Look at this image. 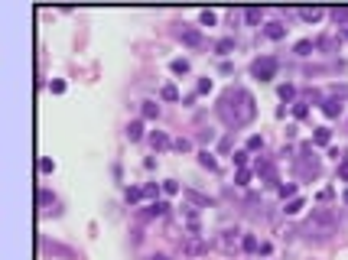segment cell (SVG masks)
Returning <instances> with one entry per match:
<instances>
[{"label":"cell","mask_w":348,"mask_h":260,"mask_svg":"<svg viewBox=\"0 0 348 260\" xmlns=\"http://www.w3.org/2000/svg\"><path fill=\"white\" fill-rule=\"evenodd\" d=\"M270 251H273V244H270V241H260V247H257V254H260V257H267Z\"/></svg>","instance_id":"ee69618b"},{"label":"cell","mask_w":348,"mask_h":260,"mask_svg":"<svg viewBox=\"0 0 348 260\" xmlns=\"http://www.w3.org/2000/svg\"><path fill=\"white\" fill-rule=\"evenodd\" d=\"M342 202H345V205H348V189H345V192H342Z\"/></svg>","instance_id":"c3c4849f"},{"label":"cell","mask_w":348,"mask_h":260,"mask_svg":"<svg viewBox=\"0 0 348 260\" xmlns=\"http://www.w3.org/2000/svg\"><path fill=\"white\" fill-rule=\"evenodd\" d=\"M124 195H127V202L134 205V202L144 199V185H127V192H124Z\"/></svg>","instance_id":"d4e9b609"},{"label":"cell","mask_w":348,"mask_h":260,"mask_svg":"<svg viewBox=\"0 0 348 260\" xmlns=\"http://www.w3.org/2000/svg\"><path fill=\"white\" fill-rule=\"evenodd\" d=\"M124 133H127V140H130V143H137V140H144V121H130Z\"/></svg>","instance_id":"5bb4252c"},{"label":"cell","mask_w":348,"mask_h":260,"mask_svg":"<svg viewBox=\"0 0 348 260\" xmlns=\"http://www.w3.org/2000/svg\"><path fill=\"white\" fill-rule=\"evenodd\" d=\"M241 238H244V231H238V228H225V231L218 234V247L225 254H238L241 251Z\"/></svg>","instance_id":"3957f363"},{"label":"cell","mask_w":348,"mask_h":260,"mask_svg":"<svg viewBox=\"0 0 348 260\" xmlns=\"http://www.w3.org/2000/svg\"><path fill=\"white\" fill-rule=\"evenodd\" d=\"M218 117L228 124V127H247V124L257 117V101L247 88H228L225 95L218 98Z\"/></svg>","instance_id":"6da1fadb"},{"label":"cell","mask_w":348,"mask_h":260,"mask_svg":"<svg viewBox=\"0 0 348 260\" xmlns=\"http://www.w3.org/2000/svg\"><path fill=\"white\" fill-rule=\"evenodd\" d=\"M160 185H163L166 195H179V182H176V179H166V182H160Z\"/></svg>","instance_id":"74e56055"},{"label":"cell","mask_w":348,"mask_h":260,"mask_svg":"<svg viewBox=\"0 0 348 260\" xmlns=\"http://www.w3.org/2000/svg\"><path fill=\"white\" fill-rule=\"evenodd\" d=\"M322 114H326V117H342V101H339V98H322Z\"/></svg>","instance_id":"30bf717a"},{"label":"cell","mask_w":348,"mask_h":260,"mask_svg":"<svg viewBox=\"0 0 348 260\" xmlns=\"http://www.w3.org/2000/svg\"><path fill=\"white\" fill-rule=\"evenodd\" d=\"M293 52L303 55V59H306V55H313V52H316V39H300V42L293 46Z\"/></svg>","instance_id":"e0dca14e"},{"label":"cell","mask_w":348,"mask_h":260,"mask_svg":"<svg viewBox=\"0 0 348 260\" xmlns=\"http://www.w3.org/2000/svg\"><path fill=\"white\" fill-rule=\"evenodd\" d=\"M160 98H163V101H179L176 85H163V88H160Z\"/></svg>","instance_id":"83f0119b"},{"label":"cell","mask_w":348,"mask_h":260,"mask_svg":"<svg viewBox=\"0 0 348 260\" xmlns=\"http://www.w3.org/2000/svg\"><path fill=\"white\" fill-rule=\"evenodd\" d=\"M277 192H280V199H296L300 185H296V182H280V185H277Z\"/></svg>","instance_id":"44dd1931"},{"label":"cell","mask_w":348,"mask_h":260,"mask_svg":"<svg viewBox=\"0 0 348 260\" xmlns=\"http://www.w3.org/2000/svg\"><path fill=\"white\" fill-rule=\"evenodd\" d=\"M179 42H182V46H189V49H202L205 46V36L198 33L195 26H182V29H179Z\"/></svg>","instance_id":"ba28073f"},{"label":"cell","mask_w":348,"mask_h":260,"mask_svg":"<svg viewBox=\"0 0 348 260\" xmlns=\"http://www.w3.org/2000/svg\"><path fill=\"white\" fill-rule=\"evenodd\" d=\"M257 247H260L257 234H244V238H241V251L244 254H257Z\"/></svg>","instance_id":"d6986e66"},{"label":"cell","mask_w":348,"mask_h":260,"mask_svg":"<svg viewBox=\"0 0 348 260\" xmlns=\"http://www.w3.org/2000/svg\"><path fill=\"white\" fill-rule=\"evenodd\" d=\"M198 20H202V26H215V13H212V10H202Z\"/></svg>","instance_id":"60d3db41"},{"label":"cell","mask_w":348,"mask_h":260,"mask_svg":"<svg viewBox=\"0 0 348 260\" xmlns=\"http://www.w3.org/2000/svg\"><path fill=\"white\" fill-rule=\"evenodd\" d=\"M332 20L339 23L342 29H345V26H348V7H335V10H332Z\"/></svg>","instance_id":"4316f807"},{"label":"cell","mask_w":348,"mask_h":260,"mask_svg":"<svg viewBox=\"0 0 348 260\" xmlns=\"http://www.w3.org/2000/svg\"><path fill=\"white\" fill-rule=\"evenodd\" d=\"M303 208H306V202H303L300 195H296V199H290V202H287V208H283V212H287V215H300Z\"/></svg>","instance_id":"484cf974"},{"label":"cell","mask_w":348,"mask_h":260,"mask_svg":"<svg viewBox=\"0 0 348 260\" xmlns=\"http://www.w3.org/2000/svg\"><path fill=\"white\" fill-rule=\"evenodd\" d=\"M170 202L166 199H160V202H150V205H147V212H144V218H166V215H170Z\"/></svg>","instance_id":"9c48e42d"},{"label":"cell","mask_w":348,"mask_h":260,"mask_svg":"<svg viewBox=\"0 0 348 260\" xmlns=\"http://www.w3.org/2000/svg\"><path fill=\"white\" fill-rule=\"evenodd\" d=\"M189 69H192L189 59H173L170 62V72H173V75H189Z\"/></svg>","instance_id":"ffe728a7"},{"label":"cell","mask_w":348,"mask_h":260,"mask_svg":"<svg viewBox=\"0 0 348 260\" xmlns=\"http://www.w3.org/2000/svg\"><path fill=\"white\" fill-rule=\"evenodd\" d=\"M39 169H42V172H52L55 163H52V159H39Z\"/></svg>","instance_id":"f6af8a7d"},{"label":"cell","mask_w":348,"mask_h":260,"mask_svg":"<svg viewBox=\"0 0 348 260\" xmlns=\"http://www.w3.org/2000/svg\"><path fill=\"white\" fill-rule=\"evenodd\" d=\"M329 156H332V159H339V163H342V150H339V146H329Z\"/></svg>","instance_id":"bcb514c9"},{"label":"cell","mask_w":348,"mask_h":260,"mask_svg":"<svg viewBox=\"0 0 348 260\" xmlns=\"http://www.w3.org/2000/svg\"><path fill=\"white\" fill-rule=\"evenodd\" d=\"M329 140H332V130H329V127H316L313 146H329Z\"/></svg>","instance_id":"9a60e30c"},{"label":"cell","mask_w":348,"mask_h":260,"mask_svg":"<svg viewBox=\"0 0 348 260\" xmlns=\"http://www.w3.org/2000/svg\"><path fill=\"white\" fill-rule=\"evenodd\" d=\"M300 16H303L306 23H319L322 16H326V10H319V7H303V10H300Z\"/></svg>","instance_id":"2e32d148"},{"label":"cell","mask_w":348,"mask_h":260,"mask_svg":"<svg viewBox=\"0 0 348 260\" xmlns=\"http://www.w3.org/2000/svg\"><path fill=\"white\" fill-rule=\"evenodd\" d=\"M277 72H280V59H277V55H260V59L251 62V75L257 78V82H273Z\"/></svg>","instance_id":"7a4b0ae2"},{"label":"cell","mask_w":348,"mask_h":260,"mask_svg":"<svg viewBox=\"0 0 348 260\" xmlns=\"http://www.w3.org/2000/svg\"><path fill=\"white\" fill-rule=\"evenodd\" d=\"M182 195L185 199H189V205H198V208H212V199H208V195H202V192H195V189H182Z\"/></svg>","instance_id":"8fae6325"},{"label":"cell","mask_w":348,"mask_h":260,"mask_svg":"<svg viewBox=\"0 0 348 260\" xmlns=\"http://www.w3.org/2000/svg\"><path fill=\"white\" fill-rule=\"evenodd\" d=\"M147 140H150V146H153V150H166V146H173V140L166 137L163 130H150V137H147Z\"/></svg>","instance_id":"4fadbf2b"},{"label":"cell","mask_w":348,"mask_h":260,"mask_svg":"<svg viewBox=\"0 0 348 260\" xmlns=\"http://www.w3.org/2000/svg\"><path fill=\"white\" fill-rule=\"evenodd\" d=\"M185 221H198V205H182Z\"/></svg>","instance_id":"f35d334b"},{"label":"cell","mask_w":348,"mask_h":260,"mask_svg":"<svg viewBox=\"0 0 348 260\" xmlns=\"http://www.w3.org/2000/svg\"><path fill=\"white\" fill-rule=\"evenodd\" d=\"M306 114H309V104L306 101H293V117H296V121H303Z\"/></svg>","instance_id":"836d02e7"},{"label":"cell","mask_w":348,"mask_h":260,"mask_svg":"<svg viewBox=\"0 0 348 260\" xmlns=\"http://www.w3.org/2000/svg\"><path fill=\"white\" fill-rule=\"evenodd\" d=\"M39 247H42L46 254H52V257L75 260V251H72V247H65V244H59V241H46V238H42V241H39Z\"/></svg>","instance_id":"52a82bcc"},{"label":"cell","mask_w":348,"mask_h":260,"mask_svg":"<svg viewBox=\"0 0 348 260\" xmlns=\"http://www.w3.org/2000/svg\"><path fill=\"white\" fill-rule=\"evenodd\" d=\"M280 101H296V88L293 85H280Z\"/></svg>","instance_id":"e575fe53"},{"label":"cell","mask_w":348,"mask_h":260,"mask_svg":"<svg viewBox=\"0 0 348 260\" xmlns=\"http://www.w3.org/2000/svg\"><path fill=\"white\" fill-rule=\"evenodd\" d=\"M49 91H52V95H65V82H62V78H52V82H49Z\"/></svg>","instance_id":"ab89813d"},{"label":"cell","mask_w":348,"mask_h":260,"mask_svg":"<svg viewBox=\"0 0 348 260\" xmlns=\"http://www.w3.org/2000/svg\"><path fill=\"white\" fill-rule=\"evenodd\" d=\"M198 163H202L205 169H212V172L218 169V159H215V153H212V150H198Z\"/></svg>","instance_id":"ac0fdd59"},{"label":"cell","mask_w":348,"mask_h":260,"mask_svg":"<svg viewBox=\"0 0 348 260\" xmlns=\"http://www.w3.org/2000/svg\"><path fill=\"white\" fill-rule=\"evenodd\" d=\"M215 137H218V133H215V130H198V140H202V143H212Z\"/></svg>","instance_id":"b9f144b4"},{"label":"cell","mask_w":348,"mask_h":260,"mask_svg":"<svg viewBox=\"0 0 348 260\" xmlns=\"http://www.w3.org/2000/svg\"><path fill=\"white\" fill-rule=\"evenodd\" d=\"M182 254H185V257H205V254H208V241H205L202 234H185Z\"/></svg>","instance_id":"277c9868"},{"label":"cell","mask_w":348,"mask_h":260,"mask_svg":"<svg viewBox=\"0 0 348 260\" xmlns=\"http://www.w3.org/2000/svg\"><path fill=\"white\" fill-rule=\"evenodd\" d=\"M309 221L319 225V228H326V231H335V225H339V212H335V208H313Z\"/></svg>","instance_id":"5b68a950"},{"label":"cell","mask_w":348,"mask_h":260,"mask_svg":"<svg viewBox=\"0 0 348 260\" xmlns=\"http://www.w3.org/2000/svg\"><path fill=\"white\" fill-rule=\"evenodd\" d=\"M140 114H144V121H157V117H160V104H153V101H144Z\"/></svg>","instance_id":"7402d4cb"},{"label":"cell","mask_w":348,"mask_h":260,"mask_svg":"<svg viewBox=\"0 0 348 260\" xmlns=\"http://www.w3.org/2000/svg\"><path fill=\"white\" fill-rule=\"evenodd\" d=\"M215 52H218V55H231L234 52V39H231V36H228V39H218V42H215Z\"/></svg>","instance_id":"603a6c76"},{"label":"cell","mask_w":348,"mask_h":260,"mask_svg":"<svg viewBox=\"0 0 348 260\" xmlns=\"http://www.w3.org/2000/svg\"><path fill=\"white\" fill-rule=\"evenodd\" d=\"M160 192H163V185H157V182H147V185H144V199H150V202H160V199H157Z\"/></svg>","instance_id":"cb8c5ba5"},{"label":"cell","mask_w":348,"mask_h":260,"mask_svg":"<svg viewBox=\"0 0 348 260\" xmlns=\"http://www.w3.org/2000/svg\"><path fill=\"white\" fill-rule=\"evenodd\" d=\"M254 176H257V179H264L267 185H280V179H277V166H273L267 156H260L257 163H254Z\"/></svg>","instance_id":"8992f818"},{"label":"cell","mask_w":348,"mask_h":260,"mask_svg":"<svg viewBox=\"0 0 348 260\" xmlns=\"http://www.w3.org/2000/svg\"><path fill=\"white\" fill-rule=\"evenodd\" d=\"M264 36L273 39V42H280L283 36H287V26H283V23H264Z\"/></svg>","instance_id":"7c38bea8"},{"label":"cell","mask_w":348,"mask_h":260,"mask_svg":"<svg viewBox=\"0 0 348 260\" xmlns=\"http://www.w3.org/2000/svg\"><path fill=\"white\" fill-rule=\"evenodd\" d=\"M212 91V78H198L195 82V95H208Z\"/></svg>","instance_id":"d590c367"},{"label":"cell","mask_w":348,"mask_h":260,"mask_svg":"<svg viewBox=\"0 0 348 260\" xmlns=\"http://www.w3.org/2000/svg\"><path fill=\"white\" fill-rule=\"evenodd\" d=\"M247 153H257V150H264V137L260 133H254V137H247V146H244Z\"/></svg>","instance_id":"f1b7e54d"},{"label":"cell","mask_w":348,"mask_h":260,"mask_svg":"<svg viewBox=\"0 0 348 260\" xmlns=\"http://www.w3.org/2000/svg\"><path fill=\"white\" fill-rule=\"evenodd\" d=\"M173 150H179V153H189V150H192V140H185V137L173 140Z\"/></svg>","instance_id":"8d00e7d4"},{"label":"cell","mask_w":348,"mask_h":260,"mask_svg":"<svg viewBox=\"0 0 348 260\" xmlns=\"http://www.w3.org/2000/svg\"><path fill=\"white\" fill-rule=\"evenodd\" d=\"M342 36H345V39H348V26H345V29H342Z\"/></svg>","instance_id":"681fc988"},{"label":"cell","mask_w":348,"mask_h":260,"mask_svg":"<svg viewBox=\"0 0 348 260\" xmlns=\"http://www.w3.org/2000/svg\"><path fill=\"white\" fill-rule=\"evenodd\" d=\"M339 179H342V182H348V159H342V163H339Z\"/></svg>","instance_id":"7bdbcfd3"},{"label":"cell","mask_w":348,"mask_h":260,"mask_svg":"<svg viewBox=\"0 0 348 260\" xmlns=\"http://www.w3.org/2000/svg\"><path fill=\"white\" fill-rule=\"evenodd\" d=\"M251 172L254 169H238V172H234V185H238V189H244V185L251 182Z\"/></svg>","instance_id":"4dcf8cb0"},{"label":"cell","mask_w":348,"mask_h":260,"mask_svg":"<svg viewBox=\"0 0 348 260\" xmlns=\"http://www.w3.org/2000/svg\"><path fill=\"white\" fill-rule=\"evenodd\" d=\"M36 202H39V205H55V195L49 189H39L36 192Z\"/></svg>","instance_id":"1f68e13d"},{"label":"cell","mask_w":348,"mask_h":260,"mask_svg":"<svg viewBox=\"0 0 348 260\" xmlns=\"http://www.w3.org/2000/svg\"><path fill=\"white\" fill-rule=\"evenodd\" d=\"M247 156H251V153H247V150H234V166H238V169H247Z\"/></svg>","instance_id":"d6a6232c"},{"label":"cell","mask_w":348,"mask_h":260,"mask_svg":"<svg viewBox=\"0 0 348 260\" xmlns=\"http://www.w3.org/2000/svg\"><path fill=\"white\" fill-rule=\"evenodd\" d=\"M244 20L251 23V26H257L260 20H264V10H257V7H251V10H244Z\"/></svg>","instance_id":"f546056e"},{"label":"cell","mask_w":348,"mask_h":260,"mask_svg":"<svg viewBox=\"0 0 348 260\" xmlns=\"http://www.w3.org/2000/svg\"><path fill=\"white\" fill-rule=\"evenodd\" d=\"M150 260H170V257H166V254H153Z\"/></svg>","instance_id":"7dc6e473"}]
</instances>
